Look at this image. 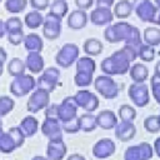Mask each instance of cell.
Masks as SVG:
<instances>
[{"mask_svg": "<svg viewBox=\"0 0 160 160\" xmlns=\"http://www.w3.org/2000/svg\"><path fill=\"white\" fill-rule=\"evenodd\" d=\"M49 104H50V92L41 89H36L30 94V98L26 104V109L29 112L35 114L42 109H46Z\"/></svg>", "mask_w": 160, "mask_h": 160, "instance_id": "9c48e42d", "label": "cell"}, {"mask_svg": "<svg viewBox=\"0 0 160 160\" xmlns=\"http://www.w3.org/2000/svg\"><path fill=\"white\" fill-rule=\"evenodd\" d=\"M36 88V80L30 74H22L14 78L10 84V92L16 98H24L32 92Z\"/></svg>", "mask_w": 160, "mask_h": 160, "instance_id": "3957f363", "label": "cell"}, {"mask_svg": "<svg viewBox=\"0 0 160 160\" xmlns=\"http://www.w3.org/2000/svg\"><path fill=\"white\" fill-rule=\"evenodd\" d=\"M104 38L111 44L125 41V45H131L134 48H139L142 44L140 30L126 21H118L108 25L104 30Z\"/></svg>", "mask_w": 160, "mask_h": 160, "instance_id": "7a4b0ae2", "label": "cell"}, {"mask_svg": "<svg viewBox=\"0 0 160 160\" xmlns=\"http://www.w3.org/2000/svg\"><path fill=\"white\" fill-rule=\"evenodd\" d=\"M74 100L78 108H81L86 112H92L99 108V98L90 90H79L74 95Z\"/></svg>", "mask_w": 160, "mask_h": 160, "instance_id": "7c38bea8", "label": "cell"}, {"mask_svg": "<svg viewBox=\"0 0 160 160\" xmlns=\"http://www.w3.org/2000/svg\"><path fill=\"white\" fill-rule=\"evenodd\" d=\"M29 2H30V6L35 11L46 10L50 5V0H29Z\"/></svg>", "mask_w": 160, "mask_h": 160, "instance_id": "f6af8a7d", "label": "cell"}, {"mask_svg": "<svg viewBox=\"0 0 160 160\" xmlns=\"http://www.w3.org/2000/svg\"><path fill=\"white\" fill-rule=\"evenodd\" d=\"M66 160H86V159H85V156H82L80 154H71L68 156Z\"/></svg>", "mask_w": 160, "mask_h": 160, "instance_id": "f907efd6", "label": "cell"}, {"mask_svg": "<svg viewBox=\"0 0 160 160\" xmlns=\"http://www.w3.org/2000/svg\"><path fill=\"white\" fill-rule=\"evenodd\" d=\"M138 58V48H134L131 45H125L124 48L114 51L110 56L105 58L101 64V71L108 75H124L129 72L130 64Z\"/></svg>", "mask_w": 160, "mask_h": 160, "instance_id": "6da1fadb", "label": "cell"}, {"mask_svg": "<svg viewBox=\"0 0 160 160\" xmlns=\"http://www.w3.org/2000/svg\"><path fill=\"white\" fill-rule=\"evenodd\" d=\"M92 75L90 72H84V71H76L75 76H74V82L76 86L79 88H88L91 85L92 80Z\"/></svg>", "mask_w": 160, "mask_h": 160, "instance_id": "8d00e7d4", "label": "cell"}, {"mask_svg": "<svg viewBox=\"0 0 160 160\" xmlns=\"http://www.w3.org/2000/svg\"><path fill=\"white\" fill-rule=\"evenodd\" d=\"M128 95L132 104L138 108H144L150 101V94L146 84H135L132 82L128 89Z\"/></svg>", "mask_w": 160, "mask_h": 160, "instance_id": "8fae6325", "label": "cell"}, {"mask_svg": "<svg viewBox=\"0 0 160 160\" xmlns=\"http://www.w3.org/2000/svg\"><path fill=\"white\" fill-rule=\"evenodd\" d=\"M2 71H4V64L0 62V76L2 75Z\"/></svg>", "mask_w": 160, "mask_h": 160, "instance_id": "680465c9", "label": "cell"}, {"mask_svg": "<svg viewBox=\"0 0 160 160\" xmlns=\"http://www.w3.org/2000/svg\"><path fill=\"white\" fill-rule=\"evenodd\" d=\"M78 118V105L74 100V96H66L61 104H58L56 119L62 124L71 121Z\"/></svg>", "mask_w": 160, "mask_h": 160, "instance_id": "ba28073f", "label": "cell"}, {"mask_svg": "<svg viewBox=\"0 0 160 160\" xmlns=\"http://www.w3.org/2000/svg\"><path fill=\"white\" fill-rule=\"evenodd\" d=\"M59 80H60V70L54 66H50L42 70L41 75L36 80V88L45 90L48 92H52L55 88L59 85Z\"/></svg>", "mask_w": 160, "mask_h": 160, "instance_id": "52a82bcc", "label": "cell"}, {"mask_svg": "<svg viewBox=\"0 0 160 160\" xmlns=\"http://www.w3.org/2000/svg\"><path fill=\"white\" fill-rule=\"evenodd\" d=\"M5 34H6V31H5V22L2 20H0V39L4 38Z\"/></svg>", "mask_w": 160, "mask_h": 160, "instance_id": "f5cc1de1", "label": "cell"}, {"mask_svg": "<svg viewBox=\"0 0 160 160\" xmlns=\"http://www.w3.org/2000/svg\"><path fill=\"white\" fill-rule=\"evenodd\" d=\"M79 54H80V50H79V46L76 44L66 42L56 52L55 61L60 68L66 69V68H70L79 59Z\"/></svg>", "mask_w": 160, "mask_h": 160, "instance_id": "5b68a950", "label": "cell"}, {"mask_svg": "<svg viewBox=\"0 0 160 160\" xmlns=\"http://www.w3.org/2000/svg\"><path fill=\"white\" fill-rule=\"evenodd\" d=\"M132 2L129 0H120L115 4L112 14L118 19H128L132 14Z\"/></svg>", "mask_w": 160, "mask_h": 160, "instance_id": "4316f807", "label": "cell"}, {"mask_svg": "<svg viewBox=\"0 0 160 160\" xmlns=\"http://www.w3.org/2000/svg\"><path fill=\"white\" fill-rule=\"evenodd\" d=\"M28 6V0H5V9L11 14H19Z\"/></svg>", "mask_w": 160, "mask_h": 160, "instance_id": "d590c367", "label": "cell"}, {"mask_svg": "<svg viewBox=\"0 0 160 160\" xmlns=\"http://www.w3.org/2000/svg\"><path fill=\"white\" fill-rule=\"evenodd\" d=\"M154 155V149L149 142H140L129 146L125 150L124 160H150Z\"/></svg>", "mask_w": 160, "mask_h": 160, "instance_id": "30bf717a", "label": "cell"}, {"mask_svg": "<svg viewBox=\"0 0 160 160\" xmlns=\"http://www.w3.org/2000/svg\"><path fill=\"white\" fill-rule=\"evenodd\" d=\"M135 134H136V128L132 122L120 121L115 126V136L120 141H124V142L130 141L131 139H134Z\"/></svg>", "mask_w": 160, "mask_h": 160, "instance_id": "ffe728a7", "label": "cell"}, {"mask_svg": "<svg viewBox=\"0 0 160 160\" xmlns=\"http://www.w3.org/2000/svg\"><path fill=\"white\" fill-rule=\"evenodd\" d=\"M14 106H15V101L10 96L6 95L0 96V119L2 116H6L10 111H12Z\"/></svg>", "mask_w": 160, "mask_h": 160, "instance_id": "f35d334b", "label": "cell"}, {"mask_svg": "<svg viewBox=\"0 0 160 160\" xmlns=\"http://www.w3.org/2000/svg\"><path fill=\"white\" fill-rule=\"evenodd\" d=\"M92 4H94V0H75V5L78 6L79 10H82V11L90 9Z\"/></svg>", "mask_w": 160, "mask_h": 160, "instance_id": "bcb514c9", "label": "cell"}, {"mask_svg": "<svg viewBox=\"0 0 160 160\" xmlns=\"http://www.w3.org/2000/svg\"><path fill=\"white\" fill-rule=\"evenodd\" d=\"M150 88H151V92H152V96H154L155 101L160 105V78L159 76H156V75L151 76Z\"/></svg>", "mask_w": 160, "mask_h": 160, "instance_id": "60d3db41", "label": "cell"}, {"mask_svg": "<svg viewBox=\"0 0 160 160\" xmlns=\"http://www.w3.org/2000/svg\"><path fill=\"white\" fill-rule=\"evenodd\" d=\"M25 70H26L25 61H22L20 58H12L8 64V72L14 78L25 74Z\"/></svg>", "mask_w": 160, "mask_h": 160, "instance_id": "1f68e13d", "label": "cell"}, {"mask_svg": "<svg viewBox=\"0 0 160 160\" xmlns=\"http://www.w3.org/2000/svg\"><path fill=\"white\" fill-rule=\"evenodd\" d=\"M114 20V14L110 8H102V6H96L91 12H90V21L96 25V26H104V25H110Z\"/></svg>", "mask_w": 160, "mask_h": 160, "instance_id": "2e32d148", "label": "cell"}, {"mask_svg": "<svg viewBox=\"0 0 160 160\" xmlns=\"http://www.w3.org/2000/svg\"><path fill=\"white\" fill-rule=\"evenodd\" d=\"M154 75L160 78V60H158V62L155 64V72H154Z\"/></svg>", "mask_w": 160, "mask_h": 160, "instance_id": "db71d44e", "label": "cell"}, {"mask_svg": "<svg viewBox=\"0 0 160 160\" xmlns=\"http://www.w3.org/2000/svg\"><path fill=\"white\" fill-rule=\"evenodd\" d=\"M15 149H18L12 136L9 132L1 131L0 132V152L2 154H10Z\"/></svg>", "mask_w": 160, "mask_h": 160, "instance_id": "4dcf8cb0", "label": "cell"}, {"mask_svg": "<svg viewBox=\"0 0 160 160\" xmlns=\"http://www.w3.org/2000/svg\"><path fill=\"white\" fill-rule=\"evenodd\" d=\"M132 10L136 16L144 22H155L158 15V8L151 0H134Z\"/></svg>", "mask_w": 160, "mask_h": 160, "instance_id": "8992f818", "label": "cell"}, {"mask_svg": "<svg viewBox=\"0 0 160 160\" xmlns=\"http://www.w3.org/2000/svg\"><path fill=\"white\" fill-rule=\"evenodd\" d=\"M58 111V104H51L45 110V118H56Z\"/></svg>", "mask_w": 160, "mask_h": 160, "instance_id": "7dc6e473", "label": "cell"}, {"mask_svg": "<svg viewBox=\"0 0 160 160\" xmlns=\"http://www.w3.org/2000/svg\"><path fill=\"white\" fill-rule=\"evenodd\" d=\"M142 39L146 45H150L152 48L160 45V29L155 26H149L144 30Z\"/></svg>", "mask_w": 160, "mask_h": 160, "instance_id": "83f0119b", "label": "cell"}, {"mask_svg": "<svg viewBox=\"0 0 160 160\" xmlns=\"http://www.w3.org/2000/svg\"><path fill=\"white\" fill-rule=\"evenodd\" d=\"M31 160H46V158H44V156H40V155H38V156H34Z\"/></svg>", "mask_w": 160, "mask_h": 160, "instance_id": "11a10c76", "label": "cell"}, {"mask_svg": "<svg viewBox=\"0 0 160 160\" xmlns=\"http://www.w3.org/2000/svg\"><path fill=\"white\" fill-rule=\"evenodd\" d=\"M5 31L6 35L11 34V32H18V31H22V22L18 16L14 18H9L5 21Z\"/></svg>", "mask_w": 160, "mask_h": 160, "instance_id": "ab89813d", "label": "cell"}, {"mask_svg": "<svg viewBox=\"0 0 160 160\" xmlns=\"http://www.w3.org/2000/svg\"><path fill=\"white\" fill-rule=\"evenodd\" d=\"M40 130L42 135L49 139V141L62 140V126L56 118H45Z\"/></svg>", "mask_w": 160, "mask_h": 160, "instance_id": "5bb4252c", "label": "cell"}, {"mask_svg": "<svg viewBox=\"0 0 160 160\" xmlns=\"http://www.w3.org/2000/svg\"><path fill=\"white\" fill-rule=\"evenodd\" d=\"M89 20V16L86 14V11L82 10H72L69 15H68V26L71 30H81L86 26Z\"/></svg>", "mask_w": 160, "mask_h": 160, "instance_id": "d6986e66", "label": "cell"}, {"mask_svg": "<svg viewBox=\"0 0 160 160\" xmlns=\"http://www.w3.org/2000/svg\"><path fill=\"white\" fill-rule=\"evenodd\" d=\"M118 122V116L111 110H101L96 115V125L104 130L115 129Z\"/></svg>", "mask_w": 160, "mask_h": 160, "instance_id": "ac0fdd59", "label": "cell"}, {"mask_svg": "<svg viewBox=\"0 0 160 160\" xmlns=\"http://www.w3.org/2000/svg\"><path fill=\"white\" fill-rule=\"evenodd\" d=\"M144 128L150 134L159 132L160 131V121H159L158 115H150V116L145 118V120H144Z\"/></svg>", "mask_w": 160, "mask_h": 160, "instance_id": "74e56055", "label": "cell"}, {"mask_svg": "<svg viewBox=\"0 0 160 160\" xmlns=\"http://www.w3.org/2000/svg\"><path fill=\"white\" fill-rule=\"evenodd\" d=\"M24 22H25V25H26L29 29L35 30V29L40 28V26L44 24V16L41 15L40 11L32 10V11H30V12H28V14L25 15Z\"/></svg>", "mask_w": 160, "mask_h": 160, "instance_id": "f546056e", "label": "cell"}, {"mask_svg": "<svg viewBox=\"0 0 160 160\" xmlns=\"http://www.w3.org/2000/svg\"><path fill=\"white\" fill-rule=\"evenodd\" d=\"M98 6H102V8H111L115 4V0H96Z\"/></svg>", "mask_w": 160, "mask_h": 160, "instance_id": "c3c4849f", "label": "cell"}, {"mask_svg": "<svg viewBox=\"0 0 160 160\" xmlns=\"http://www.w3.org/2000/svg\"><path fill=\"white\" fill-rule=\"evenodd\" d=\"M19 128H20V130H21V132L24 134L25 138H31L39 130V121L35 116L29 115V116H25L21 120Z\"/></svg>", "mask_w": 160, "mask_h": 160, "instance_id": "603a6c76", "label": "cell"}, {"mask_svg": "<svg viewBox=\"0 0 160 160\" xmlns=\"http://www.w3.org/2000/svg\"><path fill=\"white\" fill-rule=\"evenodd\" d=\"M0 1H1V0H0Z\"/></svg>", "mask_w": 160, "mask_h": 160, "instance_id": "6125c7cd", "label": "cell"}, {"mask_svg": "<svg viewBox=\"0 0 160 160\" xmlns=\"http://www.w3.org/2000/svg\"><path fill=\"white\" fill-rule=\"evenodd\" d=\"M118 115H119L121 121L132 122L136 118V110L134 106H131L129 104H122L118 110Z\"/></svg>", "mask_w": 160, "mask_h": 160, "instance_id": "836d02e7", "label": "cell"}, {"mask_svg": "<svg viewBox=\"0 0 160 160\" xmlns=\"http://www.w3.org/2000/svg\"><path fill=\"white\" fill-rule=\"evenodd\" d=\"M154 4L156 5L158 9H160V0H154Z\"/></svg>", "mask_w": 160, "mask_h": 160, "instance_id": "6f0895ef", "label": "cell"}, {"mask_svg": "<svg viewBox=\"0 0 160 160\" xmlns=\"http://www.w3.org/2000/svg\"><path fill=\"white\" fill-rule=\"evenodd\" d=\"M6 60H8V54H6V51H5L2 48H0V62L4 64Z\"/></svg>", "mask_w": 160, "mask_h": 160, "instance_id": "816d5d0a", "label": "cell"}, {"mask_svg": "<svg viewBox=\"0 0 160 160\" xmlns=\"http://www.w3.org/2000/svg\"><path fill=\"white\" fill-rule=\"evenodd\" d=\"M152 149H154V151H155V154L160 158V136L155 140V142H154V146H152Z\"/></svg>", "mask_w": 160, "mask_h": 160, "instance_id": "681fc988", "label": "cell"}, {"mask_svg": "<svg viewBox=\"0 0 160 160\" xmlns=\"http://www.w3.org/2000/svg\"><path fill=\"white\" fill-rule=\"evenodd\" d=\"M24 31H18V32H11V34H8V41L11 44V45H20L22 41H24Z\"/></svg>", "mask_w": 160, "mask_h": 160, "instance_id": "ee69618b", "label": "cell"}, {"mask_svg": "<svg viewBox=\"0 0 160 160\" xmlns=\"http://www.w3.org/2000/svg\"><path fill=\"white\" fill-rule=\"evenodd\" d=\"M102 49H104V45L102 42L96 39V38H90V39H86L82 44V50L84 52L88 55V56H98L102 52Z\"/></svg>", "mask_w": 160, "mask_h": 160, "instance_id": "d4e9b609", "label": "cell"}, {"mask_svg": "<svg viewBox=\"0 0 160 160\" xmlns=\"http://www.w3.org/2000/svg\"><path fill=\"white\" fill-rule=\"evenodd\" d=\"M138 58H140L142 61H146V62L152 61L154 58H155V48L142 42L138 48Z\"/></svg>", "mask_w": 160, "mask_h": 160, "instance_id": "e575fe53", "label": "cell"}, {"mask_svg": "<svg viewBox=\"0 0 160 160\" xmlns=\"http://www.w3.org/2000/svg\"><path fill=\"white\" fill-rule=\"evenodd\" d=\"M66 155V145L62 140H52L46 146V160H62Z\"/></svg>", "mask_w": 160, "mask_h": 160, "instance_id": "e0dca14e", "label": "cell"}, {"mask_svg": "<svg viewBox=\"0 0 160 160\" xmlns=\"http://www.w3.org/2000/svg\"><path fill=\"white\" fill-rule=\"evenodd\" d=\"M95 90L104 98V99H115L119 95V85L118 82L108 75H100L94 80Z\"/></svg>", "mask_w": 160, "mask_h": 160, "instance_id": "277c9868", "label": "cell"}, {"mask_svg": "<svg viewBox=\"0 0 160 160\" xmlns=\"http://www.w3.org/2000/svg\"><path fill=\"white\" fill-rule=\"evenodd\" d=\"M22 42H24L25 49L29 52H40L42 50V46H44L42 39L36 32H30V34L25 35Z\"/></svg>", "mask_w": 160, "mask_h": 160, "instance_id": "cb8c5ba5", "label": "cell"}, {"mask_svg": "<svg viewBox=\"0 0 160 160\" xmlns=\"http://www.w3.org/2000/svg\"><path fill=\"white\" fill-rule=\"evenodd\" d=\"M61 20L51 14H46L44 16V24H42V35L48 40H56L61 35L62 25Z\"/></svg>", "mask_w": 160, "mask_h": 160, "instance_id": "4fadbf2b", "label": "cell"}, {"mask_svg": "<svg viewBox=\"0 0 160 160\" xmlns=\"http://www.w3.org/2000/svg\"><path fill=\"white\" fill-rule=\"evenodd\" d=\"M129 74L135 84H144L149 78V69L142 62H135L132 66H130Z\"/></svg>", "mask_w": 160, "mask_h": 160, "instance_id": "7402d4cb", "label": "cell"}, {"mask_svg": "<svg viewBox=\"0 0 160 160\" xmlns=\"http://www.w3.org/2000/svg\"><path fill=\"white\" fill-rule=\"evenodd\" d=\"M44 58L40 52H29L25 59V66L31 74H40L44 70Z\"/></svg>", "mask_w": 160, "mask_h": 160, "instance_id": "44dd1931", "label": "cell"}, {"mask_svg": "<svg viewBox=\"0 0 160 160\" xmlns=\"http://www.w3.org/2000/svg\"><path fill=\"white\" fill-rule=\"evenodd\" d=\"M96 69V64L90 56H80L76 60V71H84L94 74Z\"/></svg>", "mask_w": 160, "mask_h": 160, "instance_id": "d6a6232c", "label": "cell"}, {"mask_svg": "<svg viewBox=\"0 0 160 160\" xmlns=\"http://www.w3.org/2000/svg\"><path fill=\"white\" fill-rule=\"evenodd\" d=\"M8 132L12 136V139H14V141H15V144H16L18 148H20V146L24 144V141H25V136H24V134L21 132V130H20L19 126L10 128Z\"/></svg>", "mask_w": 160, "mask_h": 160, "instance_id": "b9f144b4", "label": "cell"}, {"mask_svg": "<svg viewBox=\"0 0 160 160\" xmlns=\"http://www.w3.org/2000/svg\"><path fill=\"white\" fill-rule=\"evenodd\" d=\"M62 126V131L68 132V134H75L79 131V124H78V118L71 120V121H68V122H62L61 124Z\"/></svg>", "mask_w": 160, "mask_h": 160, "instance_id": "7bdbcfd3", "label": "cell"}, {"mask_svg": "<svg viewBox=\"0 0 160 160\" xmlns=\"http://www.w3.org/2000/svg\"><path fill=\"white\" fill-rule=\"evenodd\" d=\"M155 24H158L159 26H160V11L158 12V15H156V19H155Z\"/></svg>", "mask_w": 160, "mask_h": 160, "instance_id": "9f6ffc18", "label": "cell"}, {"mask_svg": "<svg viewBox=\"0 0 160 160\" xmlns=\"http://www.w3.org/2000/svg\"><path fill=\"white\" fill-rule=\"evenodd\" d=\"M78 124H79V130L90 132L94 131L98 125H96V116L92 115L91 112H85L80 116H78Z\"/></svg>", "mask_w": 160, "mask_h": 160, "instance_id": "484cf974", "label": "cell"}, {"mask_svg": "<svg viewBox=\"0 0 160 160\" xmlns=\"http://www.w3.org/2000/svg\"><path fill=\"white\" fill-rule=\"evenodd\" d=\"M158 118H159V121H160V114H159V115H158Z\"/></svg>", "mask_w": 160, "mask_h": 160, "instance_id": "94428289", "label": "cell"}, {"mask_svg": "<svg viewBox=\"0 0 160 160\" xmlns=\"http://www.w3.org/2000/svg\"><path fill=\"white\" fill-rule=\"evenodd\" d=\"M2 131V120L0 119V132Z\"/></svg>", "mask_w": 160, "mask_h": 160, "instance_id": "91938a15", "label": "cell"}, {"mask_svg": "<svg viewBox=\"0 0 160 160\" xmlns=\"http://www.w3.org/2000/svg\"><path fill=\"white\" fill-rule=\"evenodd\" d=\"M115 150H116L115 142L109 138H104V139H100L99 141H96L94 144L92 155L96 159H108L111 155H114Z\"/></svg>", "mask_w": 160, "mask_h": 160, "instance_id": "9a60e30c", "label": "cell"}, {"mask_svg": "<svg viewBox=\"0 0 160 160\" xmlns=\"http://www.w3.org/2000/svg\"><path fill=\"white\" fill-rule=\"evenodd\" d=\"M49 14L59 18V19H62L64 16L68 15V11H69V5L66 2V0H54L50 5H49Z\"/></svg>", "mask_w": 160, "mask_h": 160, "instance_id": "f1b7e54d", "label": "cell"}]
</instances>
